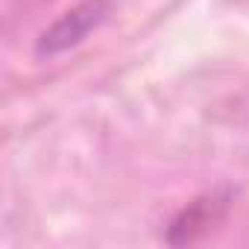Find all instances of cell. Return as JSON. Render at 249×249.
Wrapping results in <instances>:
<instances>
[{
	"label": "cell",
	"instance_id": "6da1fadb",
	"mask_svg": "<svg viewBox=\"0 0 249 249\" xmlns=\"http://www.w3.org/2000/svg\"><path fill=\"white\" fill-rule=\"evenodd\" d=\"M108 15V0H82L73 9H68L50 30L38 38V56H59L76 44H82Z\"/></svg>",
	"mask_w": 249,
	"mask_h": 249
},
{
	"label": "cell",
	"instance_id": "7a4b0ae2",
	"mask_svg": "<svg viewBox=\"0 0 249 249\" xmlns=\"http://www.w3.org/2000/svg\"><path fill=\"white\" fill-rule=\"evenodd\" d=\"M226 199L211 194V196H199L194 199L185 211H179V217L170 223L167 231V243H191L196 237H202L205 231H211V226L223 217L226 211Z\"/></svg>",
	"mask_w": 249,
	"mask_h": 249
}]
</instances>
